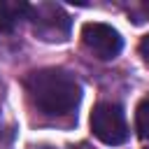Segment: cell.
<instances>
[{"instance_id":"cell-4","label":"cell","mask_w":149,"mask_h":149,"mask_svg":"<svg viewBox=\"0 0 149 149\" xmlns=\"http://www.w3.org/2000/svg\"><path fill=\"white\" fill-rule=\"evenodd\" d=\"M81 42L100 61H112L123 49V40L119 35V30L107 26V23H95V21L86 23L81 28Z\"/></svg>"},{"instance_id":"cell-7","label":"cell","mask_w":149,"mask_h":149,"mask_svg":"<svg viewBox=\"0 0 149 149\" xmlns=\"http://www.w3.org/2000/svg\"><path fill=\"white\" fill-rule=\"evenodd\" d=\"M140 56H142V61L149 65V35H144L142 42H140Z\"/></svg>"},{"instance_id":"cell-3","label":"cell","mask_w":149,"mask_h":149,"mask_svg":"<svg viewBox=\"0 0 149 149\" xmlns=\"http://www.w3.org/2000/svg\"><path fill=\"white\" fill-rule=\"evenodd\" d=\"M91 130L105 144H123L128 140V126L123 109L116 102H98L91 112Z\"/></svg>"},{"instance_id":"cell-6","label":"cell","mask_w":149,"mask_h":149,"mask_svg":"<svg viewBox=\"0 0 149 149\" xmlns=\"http://www.w3.org/2000/svg\"><path fill=\"white\" fill-rule=\"evenodd\" d=\"M135 128H137V135L149 140V98L140 100L137 109H135Z\"/></svg>"},{"instance_id":"cell-2","label":"cell","mask_w":149,"mask_h":149,"mask_svg":"<svg viewBox=\"0 0 149 149\" xmlns=\"http://www.w3.org/2000/svg\"><path fill=\"white\" fill-rule=\"evenodd\" d=\"M28 19L33 23V30L44 42H63L70 35L72 21L63 12L61 5L54 2H40L28 9Z\"/></svg>"},{"instance_id":"cell-5","label":"cell","mask_w":149,"mask_h":149,"mask_svg":"<svg viewBox=\"0 0 149 149\" xmlns=\"http://www.w3.org/2000/svg\"><path fill=\"white\" fill-rule=\"evenodd\" d=\"M30 5L23 0H0V30L12 33L23 19H28Z\"/></svg>"},{"instance_id":"cell-1","label":"cell","mask_w":149,"mask_h":149,"mask_svg":"<svg viewBox=\"0 0 149 149\" xmlns=\"http://www.w3.org/2000/svg\"><path fill=\"white\" fill-rule=\"evenodd\" d=\"M26 88L33 105L49 116L70 114L81 100L79 81L70 72L58 68H44L30 72L26 79Z\"/></svg>"}]
</instances>
